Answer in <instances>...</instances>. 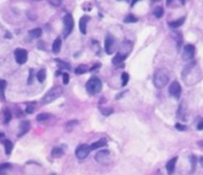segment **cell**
Returning a JSON list of instances; mask_svg holds the SVG:
<instances>
[{"instance_id": "277c9868", "label": "cell", "mask_w": 203, "mask_h": 175, "mask_svg": "<svg viewBox=\"0 0 203 175\" xmlns=\"http://www.w3.org/2000/svg\"><path fill=\"white\" fill-rule=\"evenodd\" d=\"M74 18L70 14H66L64 17V38H67L69 35L71 33V31L74 30Z\"/></svg>"}, {"instance_id": "f6af8a7d", "label": "cell", "mask_w": 203, "mask_h": 175, "mask_svg": "<svg viewBox=\"0 0 203 175\" xmlns=\"http://www.w3.org/2000/svg\"><path fill=\"white\" fill-rule=\"evenodd\" d=\"M2 138H4V134L3 133H0V139H2Z\"/></svg>"}, {"instance_id": "9c48e42d", "label": "cell", "mask_w": 203, "mask_h": 175, "mask_svg": "<svg viewBox=\"0 0 203 175\" xmlns=\"http://www.w3.org/2000/svg\"><path fill=\"white\" fill-rule=\"evenodd\" d=\"M169 92L172 96L175 97L177 99H179L180 93H181V86L177 81H174L170 84L169 88Z\"/></svg>"}, {"instance_id": "d6986e66", "label": "cell", "mask_w": 203, "mask_h": 175, "mask_svg": "<svg viewBox=\"0 0 203 175\" xmlns=\"http://www.w3.org/2000/svg\"><path fill=\"white\" fill-rule=\"evenodd\" d=\"M55 61L58 64V66L61 69H63V70H69L70 69V65L69 63H67L66 61H64L63 60H59V58H56Z\"/></svg>"}, {"instance_id": "d4e9b609", "label": "cell", "mask_w": 203, "mask_h": 175, "mask_svg": "<svg viewBox=\"0 0 203 175\" xmlns=\"http://www.w3.org/2000/svg\"><path fill=\"white\" fill-rule=\"evenodd\" d=\"M138 22V18L136 16H134L133 14H129L126 16V18L124 19V23L127 24H131V23H136Z\"/></svg>"}, {"instance_id": "7bdbcfd3", "label": "cell", "mask_w": 203, "mask_h": 175, "mask_svg": "<svg viewBox=\"0 0 203 175\" xmlns=\"http://www.w3.org/2000/svg\"><path fill=\"white\" fill-rule=\"evenodd\" d=\"M5 37H6V38H12V36L9 33H7L6 35H5Z\"/></svg>"}, {"instance_id": "8d00e7d4", "label": "cell", "mask_w": 203, "mask_h": 175, "mask_svg": "<svg viewBox=\"0 0 203 175\" xmlns=\"http://www.w3.org/2000/svg\"><path fill=\"white\" fill-rule=\"evenodd\" d=\"M63 82H64V84H69V75L66 73V72H64L63 74Z\"/></svg>"}, {"instance_id": "7402d4cb", "label": "cell", "mask_w": 203, "mask_h": 175, "mask_svg": "<svg viewBox=\"0 0 203 175\" xmlns=\"http://www.w3.org/2000/svg\"><path fill=\"white\" fill-rule=\"evenodd\" d=\"M42 29L41 28H36V29H33V30H31L29 32V35L31 36L32 38H34V39H39V38L42 36Z\"/></svg>"}, {"instance_id": "74e56055", "label": "cell", "mask_w": 203, "mask_h": 175, "mask_svg": "<svg viewBox=\"0 0 203 175\" xmlns=\"http://www.w3.org/2000/svg\"><path fill=\"white\" fill-rule=\"evenodd\" d=\"M101 113L103 114L104 116H109L113 113V109L111 108H106V109H102L101 110Z\"/></svg>"}, {"instance_id": "836d02e7", "label": "cell", "mask_w": 203, "mask_h": 175, "mask_svg": "<svg viewBox=\"0 0 203 175\" xmlns=\"http://www.w3.org/2000/svg\"><path fill=\"white\" fill-rule=\"evenodd\" d=\"M48 1L53 7H59L61 4V0H48Z\"/></svg>"}, {"instance_id": "f35d334b", "label": "cell", "mask_w": 203, "mask_h": 175, "mask_svg": "<svg viewBox=\"0 0 203 175\" xmlns=\"http://www.w3.org/2000/svg\"><path fill=\"white\" fill-rule=\"evenodd\" d=\"M195 161H196V158H195V157H191V163H192V169H193L194 170V167H195Z\"/></svg>"}, {"instance_id": "8fae6325", "label": "cell", "mask_w": 203, "mask_h": 175, "mask_svg": "<svg viewBox=\"0 0 203 175\" xmlns=\"http://www.w3.org/2000/svg\"><path fill=\"white\" fill-rule=\"evenodd\" d=\"M30 128H31V124H30L29 121H22L19 125V133H18V138H21L24 134H26L28 132L30 131Z\"/></svg>"}, {"instance_id": "4fadbf2b", "label": "cell", "mask_w": 203, "mask_h": 175, "mask_svg": "<svg viewBox=\"0 0 203 175\" xmlns=\"http://www.w3.org/2000/svg\"><path fill=\"white\" fill-rule=\"evenodd\" d=\"M90 20V17H88V16H82L80 19H79V30L81 32V34L85 35L86 34V26H87V22Z\"/></svg>"}, {"instance_id": "83f0119b", "label": "cell", "mask_w": 203, "mask_h": 175, "mask_svg": "<svg viewBox=\"0 0 203 175\" xmlns=\"http://www.w3.org/2000/svg\"><path fill=\"white\" fill-rule=\"evenodd\" d=\"M51 118V114H48V113H41L37 116V121L38 122H42V121H46Z\"/></svg>"}, {"instance_id": "d6a6232c", "label": "cell", "mask_w": 203, "mask_h": 175, "mask_svg": "<svg viewBox=\"0 0 203 175\" xmlns=\"http://www.w3.org/2000/svg\"><path fill=\"white\" fill-rule=\"evenodd\" d=\"M34 103H31V104H27V107H26V113L27 114H32V113L34 112Z\"/></svg>"}, {"instance_id": "f546056e", "label": "cell", "mask_w": 203, "mask_h": 175, "mask_svg": "<svg viewBox=\"0 0 203 175\" xmlns=\"http://www.w3.org/2000/svg\"><path fill=\"white\" fill-rule=\"evenodd\" d=\"M11 119H12L11 112H10L8 109H6L4 111V124H8L10 121H11Z\"/></svg>"}, {"instance_id": "ba28073f", "label": "cell", "mask_w": 203, "mask_h": 175, "mask_svg": "<svg viewBox=\"0 0 203 175\" xmlns=\"http://www.w3.org/2000/svg\"><path fill=\"white\" fill-rule=\"evenodd\" d=\"M105 52L107 55H112L114 52L115 47V39L112 35H107L106 39H105Z\"/></svg>"}, {"instance_id": "1f68e13d", "label": "cell", "mask_w": 203, "mask_h": 175, "mask_svg": "<svg viewBox=\"0 0 203 175\" xmlns=\"http://www.w3.org/2000/svg\"><path fill=\"white\" fill-rule=\"evenodd\" d=\"M175 35H177V48L178 50L180 48V46L182 45V34L180 33V32L177 31V33H175Z\"/></svg>"}, {"instance_id": "7dc6e473", "label": "cell", "mask_w": 203, "mask_h": 175, "mask_svg": "<svg viewBox=\"0 0 203 175\" xmlns=\"http://www.w3.org/2000/svg\"><path fill=\"white\" fill-rule=\"evenodd\" d=\"M38 1H39V0H38Z\"/></svg>"}, {"instance_id": "603a6c76", "label": "cell", "mask_w": 203, "mask_h": 175, "mask_svg": "<svg viewBox=\"0 0 203 175\" xmlns=\"http://www.w3.org/2000/svg\"><path fill=\"white\" fill-rule=\"evenodd\" d=\"M88 71V67L85 65V64H80V65H78L76 68H75V74H78V75H80V74H84L86 73V72Z\"/></svg>"}, {"instance_id": "44dd1931", "label": "cell", "mask_w": 203, "mask_h": 175, "mask_svg": "<svg viewBox=\"0 0 203 175\" xmlns=\"http://www.w3.org/2000/svg\"><path fill=\"white\" fill-rule=\"evenodd\" d=\"M12 165L10 163H1L0 164V175H5L11 169Z\"/></svg>"}, {"instance_id": "bcb514c9", "label": "cell", "mask_w": 203, "mask_h": 175, "mask_svg": "<svg viewBox=\"0 0 203 175\" xmlns=\"http://www.w3.org/2000/svg\"><path fill=\"white\" fill-rule=\"evenodd\" d=\"M153 2H158V1H161V0H152Z\"/></svg>"}, {"instance_id": "4dcf8cb0", "label": "cell", "mask_w": 203, "mask_h": 175, "mask_svg": "<svg viewBox=\"0 0 203 175\" xmlns=\"http://www.w3.org/2000/svg\"><path fill=\"white\" fill-rule=\"evenodd\" d=\"M6 86H7V82L5 80H0V96L3 97V99H4V91Z\"/></svg>"}, {"instance_id": "484cf974", "label": "cell", "mask_w": 203, "mask_h": 175, "mask_svg": "<svg viewBox=\"0 0 203 175\" xmlns=\"http://www.w3.org/2000/svg\"><path fill=\"white\" fill-rule=\"evenodd\" d=\"M76 125H78V121L77 120H70L66 124V128L67 131H71Z\"/></svg>"}, {"instance_id": "f1b7e54d", "label": "cell", "mask_w": 203, "mask_h": 175, "mask_svg": "<svg viewBox=\"0 0 203 175\" xmlns=\"http://www.w3.org/2000/svg\"><path fill=\"white\" fill-rule=\"evenodd\" d=\"M121 79H122V86L125 87L129 82V74L127 72H123L121 75Z\"/></svg>"}, {"instance_id": "e575fe53", "label": "cell", "mask_w": 203, "mask_h": 175, "mask_svg": "<svg viewBox=\"0 0 203 175\" xmlns=\"http://www.w3.org/2000/svg\"><path fill=\"white\" fill-rule=\"evenodd\" d=\"M175 129H177V130H178V131L183 132V131L187 130V127H186L185 125H182V124H180V123H177V124H175Z\"/></svg>"}, {"instance_id": "52a82bcc", "label": "cell", "mask_w": 203, "mask_h": 175, "mask_svg": "<svg viewBox=\"0 0 203 175\" xmlns=\"http://www.w3.org/2000/svg\"><path fill=\"white\" fill-rule=\"evenodd\" d=\"M16 63L18 64H24L28 60V53L24 48H16L14 52Z\"/></svg>"}, {"instance_id": "d590c367", "label": "cell", "mask_w": 203, "mask_h": 175, "mask_svg": "<svg viewBox=\"0 0 203 175\" xmlns=\"http://www.w3.org/2000/svg\"><path fill=\"white\" fill-rule=\"evenodd\" d=\"M34 79V69H30L29 70V77H28V84H32Z\"/></svg>"}, {"instance_id": "3957f363", "label": "cell", "mask_w": 203, "mask_h": 175, "mask_svg": "<svg viewBox=\"0 0 203 175\" xmlns=\"http://www.w3.org/2000/svg\"><path fill=\"white\" fill-rule=\"evenodd\" d=\"M86 91L90 94V95H95L101 92L102 90V82L98 77L92 76L88 79V81L86 82Z\"/></svg>"}, {"instance_id": "6da1fadb", "label": "cell", "mask_w": 203, "mask_h": 175, "mask_svg": "<svg viewBox=\"0 0 203 175\" xmlns=\"http://www.w3.org/2000/svg\"><path fill=\"white\" fill-rule=\"evenodd\" d=\"M153 81H154V85H155L157 88L164 87L169 81V76L167 71L164 68L157 69L155 74H154Z\"/></svg>"}, {"instance_id": "ee69618b", "label": "cell", "mask_w": 203, "mask_h": 175, "mask_svg": "<svg viewBox=\"0 0 203 175\" xmlns=\"http://www.w3.org/2000/svg\"><path fill=\"white\" fill-rule=\"evenodd\" d=\"M170 3H172V0H167V5H170Z\"/></svg>"}, {"instance_id": "30bf717a", "label": "cell", "mask_w": 203, "mask_h": 175, "mask_svg": "<svg viewBox=\"0 0 203 175\" xmlns=\"http://www.w3.org/2000/svg\"><path fill=\"white\" fill-rule=\"evenodd\" d=\"M109 155H110V152L108 149H102V150H99L98 152L95 154V160L97 162L99 163H106V161L108 158H109Z\"/></svg>"}, {"instance_id": "ac0fdd59", "label": "cell", "mask_w": 203, "mask_h": 175, "mask_svg": "<svg viewBox=\"0 0 203 175\" xmlns=\"http://www.w3.org/2000/svg\"><path fill=\"white\" fill-rule=\"evenodd\" d=\"M2 144L4 145V149H5V153H6L7 155H10L12 152V149H13V144L11 141H9V139H5V141L2 142Z\"/></svg>"}, {"instance_id": "b9f144b4", "label": "cell", "mask_w": 203, "mask_h": 175, "mask_svg": "<svg viewBox=\"0 0 203 175\" xmlns=\"http://www.w3.org/2000/svg\"><path fill=\"white\" fill-rule=\"evenodd\" d=\"M199 162L200 164H201V166H202V168H203V157H201L199 158Z\"/></svg>"}, {"instance_id": "60d3db41", "label": "cell", "mask_w": 203, "mask_h": 175, "mask_svg": "<svg viewBox=\"0 0 203 175\" xmlns=\"http://www.w3.org/2000/svg\"><path fill=\"white\" fill-rule=\"evenodd\" d=\"M139 1H141V0H132V3H131V6H132V7H133V6H134V5H135V4H136V3H138V2H139Z\"/></svg>"}, {"instance_id": "8992f818", "label": "cell", "mask_w": 203, "mask_h": 175, "mask_svg": "<svg viewBox=\"0 0 203 175\" xmlns=\"http://www.w3.org/2000/svg\"><path fill=\"white\" fill-rule=\"evenodd\" d=\"M194 55H195V47L191 44H188L183 48L181 58H182V60L189 61L194 58Z\"/></svg>"}, {"instance_id": "e0dca14e", "label": "cell", "mask_w": 203, "mask_h": 175, "mask_svg": "<svg viewBox=\"0 0 203 175\" xmlns=\"http://www.w3.org/2000/svg\"><path fill=\"white\" fill-rule=\"evenodd\" d=\"M185 17H182V18H179L177 19V20L175 21H172V22H169V26L170 27V28L172 29H177V28H179L180 26L183 25V23L185 22Z\"/></svg>"}, {"instance_id": "ffe728a7", "label": "cell", "mask_w": 203, "mask_h": 175, "mask_svg": "<svg viewBox=\"0 0 203 175\" xmlns=\"http://www.w3.org/2000/svg\"><path fill=\"white\" fill-rule=\"evenodd\" d=\"M64 149H61V147H54L52 149V152H51V154H52L53 157H56V158H59L61 157H63L64 155Z\"/></svg>"}, {"instance_id": "5b68a950", "label": "cell", "mask_w": 203, "mask_h": 175, "mask_svg": "<svg viewBox=\"0 0 203 175\" xmlns=\"http://www.w3.org/2000/svg\"><path fill=\"white\" fill-rule=\"evenodd\" d=\"M91 147L90 145L86 144H79L75 149V157H76L78 159H84L89 155V153L91 152Z\"/></svg>"}, {"instance_id": "5bb4252c", "label": "cell", "mask_w": 203, "mask_h": 175, "mask_svg": "<svg viewBox=\"0 0 203 175\" xmlns=\"http://www.w3.org/2000/svg\"><path fill=\"white\" fill-rule=\"evenodd\" d=\"M127 58H128V56H127V55H123V53H121L120 52H118L117 53H116V55L114 56V58H113V60H112V63H113V64H115V65H117V64L123 63V61L125 60Z\"/></svg>"}, {"instance_id": "7a4b0ae2", "label": "cell", "mask_w": 203, "mask_h": 175, "mask_svg": "<svg viewBox=\"0 0 203 175\" xmlns=\"http://www.w3.org/2000/svg\"><path fill=\"white\" fill-rule=\"evenodd\" d=\"M64 93V88L61 86H54L45 94L42 99L43 104H50L53 101L56 100L59 97H61Z\"/></svg>"}, {"instance_id": "cb8c5ba5", "label": "cell", "mask_w": 203, "mask_h": 175, "mask_svg": "<svg viewBox=\"0 0 203 175\" xmlns=\"http://www.w3.org/2000/svg\"><path fill=\"white\" fill-rule=\"evenodd\" d=\"M46 76H47L46 69H40V70L37 72V79H38V81L41 82V83H43L45 81Z\"/></svg>"}, {"instance_id": "4316f807", "label": "cell", "mask_w": 203, "mask_h": 175, "mask_svg": "<svg viewBox=\"0 0 203 175\" xmlns=\"http://www.w3.org/2000/svg\"><path fill=\"white\" fill-rule=\"evenodd\" d=\"M164 8L162 6H159V7H156L155 10H154V15L156 16L157 18H162V16H164Z\"/></svg>"}, {"instance_id": "ab89813d", "label": "cell", "mask_w": 203, "mask_h": 175, "mask_svg": "<svg viewBox=\"0 0 203 175\" xmlns=\"http://www.w3.org/2000/svg\"><path fill=\"white\" fill-rule=\"evenodd\" d=\"M197 129H198L199 131L203 130V120H202L201 122H200L199 124H198V126H197Z\"/></svg>"}, {"instance_id": "9a60e30c", "label": "cell", "mask_w": 203, "mask_h": 175, "mask_svg": "<svg viewBox=\"0 0 203 175\" xmlns=\"http://www.w3.org/2000/svg\"><path fill=\"white\" fill-rule=\"evenodd\" d=\"M61 37H58L53 43V46H52L53 53H59V51H61Z\"/></svg>"}, {"instance_id": "7c38bea8", "label": "cell", "mask_w": 203, "mask_h": 175, "mask_svg": "<svg viewBox=\"0 0 203 175\" xmlns=\"http://www.w3.org/2000/svg\"><path fill=\"white\" fill-rule=\"evenodd\" d=\"M177 157H175L174 158H172L170 160H169L166 164V169L167 171V174L169 175H172L175 170V164H177Z\"/></svg>"}, {"instance_id": "2e32d148", "label": "cell", "mask_w": 203, "mask_h": 175, "mask_svg": "<svg viewBox=\"0 0 203 175\" xmlns=\"http://www.w3.org/2000/svg\"><path fill=\"white\" fill-rule=\"evenodd\" d=\"M106 145H107V142L105 141L104 139H99V141H97L95 142H93V144L90 145V147L92 150H96L98 149H102V147H106Z\"/></svg>"}]
</instances>
